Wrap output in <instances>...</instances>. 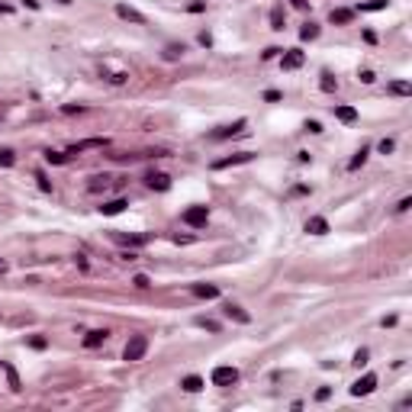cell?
<instances>
[{"mask_svg":"<svg viewBox=\"0 0 412 412\" xmlns=\"http://www.w3.org/2000/svg\"><path fill=\"white\" fill-rule=\"evenodd\" d=\"M36 180H39V187H42V190H45V194H49V190H52V184L45 180V174H36Z\"/></svg>","mask_w":412,"mask_h":412,"instance_id":"d590c367","label":"cell"},{"mask_svg":"<svg viewBox=\"0 0 412 412\" xmlns=\"http://www.w3.org/2000/svg\"><path fill=\"white\" fill-rule=\"evenodd\" d=\"M135 287H139V290H145V287H148V277H145V274H135Z\"/></svg>","mask_w":412,"mask_h":412,"instance_id":"74e56055","label":"cell"},{"mask_svg":"<svg viewBox=\"0 0 412 412\" xmlns=\"http://www.w3.org/2000/svg\"><path fill=\"white\" fill-rule=\"evenodd\" d=\"M251 152H239V155H229V158H219V161H213V168L216 171H225V168H232V164H248L251 161Z\"/></svg>","mask_w":412,"mask_h":412,"instance_id":"277c9868","label":"cell"},{"mask_svg":"<svg viewBox=\"0 0 412 412\" xmlns=\"http://www.w3.org/2000/svg\"><path fill=\"white\" fill-rule=\"evenodd\" d=\"M148 187H152V190H168L171 187V177H168V174H148Z\"/></svg>","mask_w":412,"mask_h":412,"instance_id":"5bb4252c","label":"cell"},{"mask_svg":"<svg viewBox=\"0 0 412 412\" xmlns=\"http://www.w3.org/2000/svg\"><path fill=\"white\" fill-rule=\"evenodd\" d=\"M319 77H322V81H319V87H322V90H326V94H332V90H335V87H338V81H335V77H332L329 71H322Z\"/></svg>","mask_w":412,"mask_h":412,"instance_id":"7402d4cb","label":"cell"},{"mask_svg":"<svg viewBox=\"0 0 412 412\" xmlns=\"http://www.w3.org/2000/svg\"><path fill=\"white\" fill-rule=\"evenodd\" d=\"M264 100H267V103H277V100H280V94H277V90H267V94H264Z\"/></svg>","mask_w":412,"mask_h":412,"instance_id":"ab89813d","label":"cell"},{"mask_svg":"<svg viewBox=\"0 0 412 412\" xmlns=\"http://www.w3.org/2000/svg\"><path fill=\"white\" fill-rule=\"evenodd\" d=\"M306 129H309V132H322V122H315V119H309V122H306Z\"/></svg>","mask_w":412,"mask_h":412,"instance_id":"f35d334b","label":"cell"},{"mask_svg":"<svg viewBox=\"0 0 412 412\" xmlns=\"http://www.w3.org/2000/svg\"><path fill=\"white\" fill-rule=\"evenodd\" d=\"M306 232H312V235H326L329 232V222L322 216H312V219H306Z\"/></svg>","mask_w":412,"mask_h":412,"instance_id":"7c38bea8","label":"cell"},{"mask_svg":"<svg viewBox=\"0 0 412 412\" xmlns=\"http://www.w3.org/2000/svg\"><path fill=\"white\" fill-rule=\"evenodd\" d=\"M184 222H187L190 229H203V225L209 222V209H206V206H190V209H184Z\"/></svg>","mask_w":412,"mask_h":412,"instance_id":"3957f363","label":"cell"},{"mask_svg":"<svg viewBox=\"0 0 412 412\" xmlns=\"http://www.w3.org/2000/svg\"><path fill=\"white\" fill-rule=\"evenodd\" d=\"M354 364H357V367L367 364V351H364V348H361V351H354Z\"/></svg>","mask_w":412,"mask_h":412,"instance_id":"e575fe53","label":"cell"},{"mask_svg":"<svg viewBox=\"0 0 412 412\" xmlns=\"http://www.w3.org/2000/svg\"><path fill=\"white\" fill-rule=\"evenodd\" d=\"M29 348H36V351H45V348H49V338L32 335V338H29Z\"/></svg>","mask_w":412,"mask_h":412,"instance_id":"83f0119b","label":"cell"},{"mask_svg":"<svg viewBox=\"0 0 412 412\" xmlns=\"http://www.w3.org/2000/svg\"><path fill=\"white\" fill-rule=\"evenodd\" d=\"M300 39H303V42H312V39H319V26H315V23H306L303 29H300Z\"/></svg>","mask_w":412,"mask_h":412,"instance_id":"44dd1931","label":"cell"},{"mask_svg":"<svg viewBox=\"0 0 412 412\" xmlns=\"http://www.w3.org/2000/svg\"><path fill=\"white\" fill-rule=\"evenodd\" d=\"M107 335H110L107 329H94V332H87V335H84V348H97V345H103V341H107Z\"/></svg>","mask_w":412,"mask_h":412,"instance_id":"8fae6325","label":"cell"},{"mask_svg":"<svg viewBox=\"0 0 412 412\" xmlns=\"http://www.w3.org/2000/svg\"><path fill=\"white\" fill-rule=\"evenodd\" d=\"M367 155H371V152H367V148H361V152H357V155L351 158V164H348V168H351V171H357V168H361V164L367 161Z\"/></svg>","mask_w":412,"mask_h":412,"instance_id":"484cf974","label":"cell"},{"mask_svg":"<svg viewBox=\"0 0 412 412\" xmlns=\"http://www.w3.org/2000/svg\"><path fill=\"white\" fill-rule=\"evenodd\" d=\"M197 326L206 332H219V322H213V319H197Z\"/></svg>","mask_w":412,"mask_h":412,"instance_id":"f1b7e54d","label":"cell"},{"mask_svg":"<svg viewBox=\"0 0 412 412\" xmlns=\"http://www.w3.org/2000/svg\"><path fill=\"white\" fill-rule=\"evenodd\" d=\"M387 4H390V0H367V4H361V10H367V13H374V10H387Z\"/></svg>","mask_w":412,"mask_h":412,"instance_id":"cb8c5ba5","label":"cell"},{"mask_svg":"<svg viewBox=\"0 0 412 412\" xmlns=\"http://www.w3.org/2000/svg\"><path fill=\"white\" fill-rule=\"evenodd\" d=\"M0 367H4V361H0Z\"/></svg>","mask_w":412,"mask_h":412,"instance_id":"bcb514c9","label":"cell"},{"mask_svg":"<svg viewBox=\"0 0 412 412\" xmlns=\"http://www.w3.org/2000/svg\"><path fill=\"white\" fill-rule=\"evenodd\" d=\"M13 161H16V155L10 148H0V164H4V168H13Z\"/></svg>","mask_w":412,"mask_h":412,"instance_id":"4316f807","label":"cell"},{"mask_svg":"<svg viewBox=\"0 0 412 412\" xmlns=\"http://www.w3.org/2000/svg\"><path fill=\"white\" fill-rule=\"evenodd\" d=\"M200 45L209 49V45H213V36H209V32H203V36H200Z\"/></svg>","mask_w":412,"mask_h":412,"instance_id":"60d3db41","label":"cell"},{"mask_svg":"<svg viewBox=\"0 0 412 412\" xmlns=\"http://www.w3.org/2000/svg\"><path fill=\"white\" fill-rule=\"evenodd\" d=\"M329 396H332V390H329V387H322V390H315V399H319V402H326Z\"/></svg>","mask_w":412,"mask_h":412,"instance_id":"836d02e7","label":"cell"},{"mask_svg":"<svg viewBox=\"0 0 412 412\" xmlns=\"http://www.w3.org/2000/svg\"><path fill=\"white\" fill-rule=\"evenodd\" d=\"M187 393H200L203 390V377H197V374H190V377H184V383H180Z\"/></svg>","mask_w":412,"mask_h":412,"instance_id":"2e32d148","label":"cell"},{"mask_svg":"<svg viewBox=\"0 0 412 412\" xmlns=\"http://www.w3.org/2000/svg\"><path fill=\"white\" fill-rule=\"evenodd\" d=\"M116 239H119L122 245H145L148 235H116Z\"/></svg>","mask_w":412,"mask_h":412,"instance_id":"d4e9b609","label":"cell"},{"mask_svg":"<svg viewBox=\"0 0 412 412\" xmlns=\"http://www.w3.org/2000/svg\"><path fill=\"white\" fill-rule=\"evenodd\" d=\"M209 380H213V387H232V383H239V371L235 367H216L213 374H209Z\"/></svg>","mask_w":412,"mask_h":412,"instance_id":"7a4b0ae2","label":"cell"},{"mask_svg":"<svg viewBox=\"0 0 412 412\" xmlns=\"http://www.w3.org/2000/svg\"><path fill=\"white\" fill-rule=\"evenodd\" d=\"M390 94H396V97H409V94H412V84H409V81H393V84H390Z\"/></svg>","mask_w":412,"mask_h":412,"instance_id":"ffe728a7","label":"cell"},{"mask_svg":"<svg viewBox=\"0 0 412 412\" xmlns=\"http://www.w3.org/2000/svg\"><path fill=\"white\" fill-rule=\"evenodd\" d=\"M145 351H148V338L145 335H132L126 341V348H122V357H126V361H142Z\"/></svg>","mask_w":412,"mask_h":412,"instance_id":"6da1fadb","label":"cell"},{"mask_svg":"<svg viewBox=\"0 0 412 412\" xmlns=\"http://www.w3.org/2000/svg\"><path fill=\"white\" fill-rule=\"evenodd\" d=\"M190 290H194V296H200V300H216L219 296V287H213V284H194Z\"/></svg>","mask_w":412,"mask_h":412,"instance_id":"30bf717a","label":"cell"},{"mask_svg":"<svg viewBox=\"0 0 412 412\" xmlns=\"http://www.w3.org/2000/svg\"><path fill=\"white\" fill-rule=\"evenodd\" d=\"M126 206H129L126 200H110V203H103V206H100V213H103V216H119Z\"/></svg>","mask_w":412,"mask_h":412,"instance_id":"4fadbf2b","label":"cell"},{"mask_svg":"<svg viewBox=\"0 0 412 412\" xmlns=\"http://www.w3.org/2000/svg\"><path fill=\"white\" fill-rule=\"evenodd\" d=\"M303 61H306L303 52H300V49H290V52H284L280 65H284V71H296V68H303Z\"/></svg>","mask_w":412,"mask_h":412,"instance_id":"5b68a950","label":"cell"},{"mask_svg":"<svg viewBox=\"0 0 412 412\" xmlns=\"http://www.w3.org/2000/svg\"><path fill=\"white\" fill-rule=\"evenodd\" d=\"M45 161L49 164H65V155L61 152H45Z\"/></svg>","mask_w":412,"mask_h":412,"instance_id":"4dcf8cb0","label":"cell"},{"mask_svg":"<svg viewBox=\"0 0 412 412\" xmlns=\"http://www.w3.org/2000/svg\"><path fill=\"white\" fill-rule=\"evenodd\" d=\"M409 206H412V200H409V197H402V200H399V206H396V213H406Z\"/></svg>","mask_w":412,"mask_h":412,"instance_id":"8d00e7d4","label":"cell"},{"mask_svg":"<svg viewBox=\"0 0 412 412\" xmlns=\"http://www.w3.org/2000/svg\"><path fill=\"white\" fill-rule=\"evenodd\" d=\"M329 20L335 23V26H345V23H351V20H354V10H332V13H329Z\"/></svg>","mask_w":412,"mask_h":412,"instance_id":"e0dca14e","label":"cell"},{"mask_svg":"<svg viewBox=\"0 0 412 412\" xmlns=\"http://www.w3.org/2000/svg\"><path fill=\"white\" fill-rule=\"evenodd\" d=\"M245 129H248V122H245V119H239V122H232V126H222V129H216V132H213V139H229V135H242Z\"/></svg>","mask_w":412,"mask_h":412,"instance_id":"9c48e42d","label":"cell"},{"mask_svg":"<svg viewBox=\"0 0 412 412\" xmlns=\"http://www.w3.org/2000/svg\"><path fill=\"white\" fill-rule=\"evenodd\" d=\"M393 148H396V142H393V139H383V142H380V155H390Z\"/></svg>","mask_w":412,"mask_h":412,"instance_id":"1f68e13d","label":"cell"},{"mask_svg":"<svg viewBox=\"0 0 412 412\" xmlns=\"http://www.w3.org/2000/svg\"><path fill=\"white\" fill-rule=\"evenodd\" d=\"M26 7H29V10H39V0H23Z\"/></svg>","mask_w":412,"mask_h":412,"instance_id":"7bdbcfd3","label":"cell"},{"mask_svg":"<svg viewBox=\"0 0 412 412\" xmlns=\"http://www.w3.org/2000/svg\"><path fill=\"white\" fill-rule=\"evenodd\" d=\"M270 29H284V10H280V7H274V10H270Z\"/></svg>","mask_w":412,"mask_h":412,"instance_id":"603a6c76","label":"cell"},{"mask_svg":"<svg viewBox=\"0 0 412 412\" xmlns=\"http://www.w3.org/2000/svg\"><path fill=\"white\" fill-rule=\"evenodd\" d=\"M116 16H119V20H126V23L145 26V16L139 13V10H132V7H129V4H116Z\"/></svg>","mask_w":412,"mask_h":412,"instance_id":"8992f818","label":"cell"},{"mask_svg":"<svg viewBox=\"0 0 412 412\" xmlns=\"http://www.w3.org/2000/svg\"><path fill=\"white\" fill-rule=\"evenodd\" d=\"M374 387H377V374H364L361 380H354L351 393L354 396H367V393H374Z\"/></svg>","mask_w":412,"mask_h":412,"instance_id":"52a82bcc","label":"cell"},{"mask_svg":"<svg viewBox=\"0 0 412 412\" xmlns=\"http://www.w3.org/2000/svg\"><path fill=\"white\" fill-rule=\"evenodd\" d=\"M361 81L364 84H374V71H361Z\"/></svg>","mask_w":412,"mask_h":412,"instance_id":"b9f144b4","label":"cell"},{"mask_svg":"<svg viewBox=\"0 0 412 412\" xmlns=\"http://www.w3.org/2000/svg\"><path fill=\"white\" fill-rule=\"evenodd\" d=\"M222 315H225V319H235V322H242V326H248V322H251V315L245 312L242 306H235V303H225V306H222Z\"/></svg>","mask_w":412,"mask_h":412,"instance_id":"ba28073f","label":"cell"},{"mask_svg":"<svg viewBox=\"0 0 412 412\" xmlns=\"http://www.w3.org/2000/svg\"><path fill=\"white\" fill-rule=\"evenodd\" d=\"M187 10H190V13H203V10H206V4H203V0H194V4H190Z\"/></svg>","mask_w":412,"mask_h":412,"instance_id":"d6a6232c","label":"cell"},{"mask_svg":"<svg viewBox=\"0 0 412 412\" xmlns=\"http://www.w3.org/2000/svg\"><path fill=\"white\" fill-rule=\"evenodd\" d=\"M4 270H7V264H4V261H0V274H4Z\"/></svg>","mask_w":412,"mask_h":412,"instance_id":"ee69618b","label":"cell"},{"mask_svg":"<svg viewBox=\"0 0 412 412\" xmlns=\"http://www.w3.org/2000/svg\"><path fill=\"white\" fill-rule=\"evenodd\" d=\"M103 145H107V139H84V142H77V145L71 148V155L87 152V148H103Z\"/></svg>","mask_w":412,"mask_h":412,"instance_id":"9a60e30c","label":"cell"},{"mask_svg":"<svg viewBox=\"0 0 412 412\" xmlns=\"http://www.w3.org/2000/svg\"><path fill=\"white\" fill-rule=\"evenodd\" d=\"M177 55H184V45H168V49H164V58H177Z\"/></svg>","mask_w":412,"mask_h":412,"instance_id":"f546056e","label":"cell"},{"mask_svg":"<svg viewBox=\"0 0 412 412\" xmlns=\"http://www.w3.org/2000/svg\"><path fill=\"white\" fill-rule=\"evenodd\" d=\"M4 371H7V383H10V390H13V393H20V390H23V383H20V374H16L10 364H4Z\"/></svg>","mask_w":412,"mask_h":412,"instance_id":"d6986e66","label":"cell"},{"mask_svg":"<svg viewBox=\"0 0 412 412\" xmlns=\"http://www.w3.org/2000/svg\"><path fill=\"white\" fill-rule=\"evenodd\" d=\"M58 4H71V0H58Z\"/></svg>","mask_w":412,"mask_h":412,"instance_id":"f6af8a7d","label":"cell"},{"mask_svg":"<svg viewBox=\"0 0 412 412\" xmlns=\"http://www.w3.org/2000/svg\"><path fill=\"white\" fill-rule=\"evenodd\" d=\"M335 119L338 122H354L357 119V110L354 107H335Z\"/></svg>","mask_w":412,"mask_h":412,"instance_id":"ac0fdd59","label":"cell"}]
</instances>
